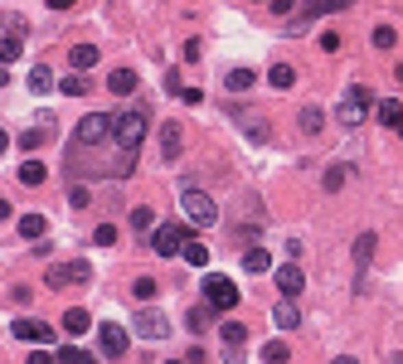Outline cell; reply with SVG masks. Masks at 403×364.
I'll return each instance as SVG.
<instances>
[{"label": "cell", "mask_w": 403, "mask_h": 364, "mask_svg": "<svg viewBox=\"0 0 403 364\" xmlns=\"http://www.w3.org/2000/svg\"><path fill=\"white\" fill-rule=\"evenodd\" d=\"M286 354H292V350H286V340H267V345H262V364H286Z\"/></svg>", "instance_id": "28"}, {"label": "cell", "mask_w": 403, "mask_h": 364, "mask_svg": "<svg viewBox=\"0 0 403 364\" xmlns=\"http://www.w3.org/2000/svg\"><path fill=\"white\" fill-rule=\"evenodd\" d=\"M29 364H59V359H53L49 350H29Z\"/></svg>", "instance_id": "41"}, {"label": "cell", "mask_w": 403, "mask_h": 364, "mask_svg": "<svg viewBox=\"0 0 403 364\" xmlns=\"http://www.w3.org/2000/svg\"><path fill=\"white\" fill-rule=\"evenodd\" d=\"M53 359H59V364H97V354H88V350H78V345H64Z\"/></svg>", "instance_id": "26"}, {"label": "cell", "mask_w": 403, "mask_h": 364, "mask_svg": "<svg viewBox=\"0 0 403 364\" xmlns=\"http://www.w3.org/2000/svg\"><path fill=\"white\" fill-rule=\"evenodd\" d=\"M88 199H93L88 185H73V190H69V204H73V209H88Z\"/></svg>", "instance_id": "37"}, {"label": "cell", "mask_w": 403, "mask_h": 364, "mask_svg": "<svg viewBox=\"0 0 403 364\" xmlns=\"http://www.w3.org/2000/svg\"><path fill=\"white\" fill-rule=\"evenodd\" d=\"M180 248H185V263H190V268H209V248H204L199 238H185Z\"/></svg>", "instance_id": "20"}, {"label": "cell", "mask_w": 403, "mask_h": 364, "mask_svg": "<svg viewBox=\"0 0 403 364\" xmlns=\"http://www.w3.org/2000/svg\"><path fill=\"white\" fill-rule=\"evenodd\" d=\"M330 364H360V359H355V354H340V359H330Z\"/></svg>", "instance_id": "44"}, {"label": "cell", "mask_w": 403, "mask_h": 364, "mask_svg": "<svg viewBox=\"0 0 403 364\" xmlns=\"http://www.w3.org/2000/svg\"><path fill=\"white\" fill-rule=\"evenodd\" d=\"M345 185V170H326V190H340Z\"/></svg>", "instance_id": "42"}, {"label": "cell", "mask_w": 403, "mask_h": 364, "mask_svg": "<svg viewBox=\"0 0 403 364\" xmlns=\"http://www.w3.org/2000/svg\"><path fill=\"white\" fill-rule=\"evenodd\" d=\"M88 326H93V316H88V311H83V306H73V311H69V316H64V330H69V340H73V335H83Z\"/></svg>", "instance_id": "22"}, {"label": "cell", "mask_w": 403, "mask_h": 364, "mask_svg": "<svg viewBox=\"0 0 403 364\" xmlns=\"http://www.w3.org/2000/svg\"><path fill=\"white\" fill-rule=\"evenodd\" d=\"M272 277H277V291H282V296H292V301H297V296H302V287H306V272H302L297 263H286V268H277Z\"/></svg>", "instance_id": "11"}, {"label": "cell", "mask_w": 403, "mask_h": 364, "mask_svg": "<svg viewBox=\"0 0 403 364\" xmlns=\"http://www.w3.org/2000/svg\"><path fill=\"white\" fill-rule=\"evenodd\" d=\"M44 175H49L44 161H25V166H20V185H44Z\"/></svg>", "instance_id": "30"}, {"label": "cell", "mask_w": 403, "mask_h": 364, "mask_svg": "<svg viewBox=\"0 0 403 364\" xmlns=\"http://www.w3.org/2000/svg\"><path fill=\"white\" fill-rule=\"evenodd\" d=\"M170 364H180V359H170Z\"/></svg>", "instance_id": "51"}, {"label": "cell", "mask_w": 403, "mask_h": 364, "mask_svg": "<svg viewBox=\"0 0 403 364\" xmlns=\"http://www.w3.org/2000/svg\"><path fill=\"white\" fill-rule=\"evenodd\" d=\"M132 330L146 335V340H165V335H170V321L160 316V311H136V316H132Z\"/></svg>", "instance_id": "9"}, {"label": "cell", "mask_w": 403, "mask_h": 364, "mask_svg": "<svg viewBox=\"0 0 403 364\" xmlns=\"http://www.w3.org/2000/svg\"><path fill=\"white\" fill-rule=\"evenodd\" d=\"M297 127H302L306 136H316V131L326 127V112H321V107H302V117H297Z\"/></svg>", "instance_id": "23"}, {"label": "cell", "mask_w": 403, "mask_h": 364, "mask_svg": "<svg viewBox=\"0 0 403 364\" xmlns=\"http://www.w3.org/2000/svg\"><path fill=\"white\" fill-rule=\"evenodd\" d=\"M107 88L127 97V92H136V73H132V68H117V73H112V78H107Z\"/></svg>", "instance_id": "25"}, {"label": "cell", "mask_w": 403, "mask_h": 364, "mask_svg": "<svg viewBox=\"0 0 403 364\" xmlns=\"http://www.w3.org/2000/svg\"><path fill=\"white\" fill-rule=\"evenodd\" d=\"M5 146H10V136H5V131H0V155H5Z\"/></svg>", "instance_id": "47"}, {"label": "cell", "mask_w": 403, "mask_h": 364, "mask_svg": "<svg viewBox=\"0 0 403 364\" xmlns=\"http://www.w3.org/2000/svg\"><path fill=\"white\" fill-rule=\"evenodd\" d=\"M335 117L345 122V127H360L365 117H369V92L360 88V83H350L340 92V107H335Z\"/></svg>", "instance_id": "3"}, {"label": "cell", "mask_w": 403, "mask_h": 364, "mask_svg": "<svg viewBox=\"0 0 403 364\" xmlns=\"http://www.w3.org/2000/svg\"><path fill=\"white\" fill-rule=\"evenodd\" d=\"M180 146H185L180 122H165V127H160V155H165V161H180Z\"/></svg>", "instance_id": "13"}, {"label": "cell", "mask_w": 403, "mask_h": 364, "mask_svg": "<svg viewBox=\"0 0 403 364\" xmlns=\"http://www.w3.org/2000/svg\"><path fill=\"white\" fill-rule=\"evenodd\" d=\"M393 131H398V136H403V122H398V127H393Z\"/></svg>", "instance_id": "49"}, {"label": "cell", "mask_w": 403, "mask_h": 364, "mask_svg": "<svg viewBox=\"0 0 403 364\" xmlns=\"http://www.w3.org/2000/svg\"><path fill=\"white\" fill-rule=\"evenodd\" d=\"M69 59H73V68H93V64H97V49H93V44H78Z\"/></svg>", "instance_id": "31"}, {"label": "cell", "mask_w": 403, "mask_h": 364, "mask_svg": "<svg viewBox=\"0 0 403 364\" xmlns=\"http://www.w3.org/2000/svg\"><path fill=\"white\" fill-rule=\"evenodd\" d=\"M190 326H195V330H209V326H214V306H209V301L190 311Z\"/></svg>", "instance_id": "32"}, {"label": "cell", "mask_w": 403, "mask_h": 364, "mask_svg": "<svg viewBox=\"0 0 403 364\" xmlns=\"http://www.w3.org/2000/svg\"><path fill=\"white\" fill-rule=\"evenodd\" d=\"M374 117H379V127H398L403 122V102H393V97H384L379 107H374Z\"/></svg>", "instance_id": "18"}, {"label": "cell", "mask_w": 403, "mask_h": 364, "mask_svg": "<svg viewBox=\"0 0 403 364\" xmlns=\"http://www.w3.org/2000/svg\"><path fill=\"white\" fill-rule=\"evenodd\" d=\"M272 5V15H292V0H267Z\"/></svg>", "instance_id": "43"}, {"label": "cell", "mask_w": 403, "mask_h": 364, "mask_svg": "<svg viewBox=\"0 0 403 364\" xmlns=\"http://www.w3.org/2000/svg\"><path fill=\"white\" fill-rule=\"evenodd\" d=\"M0 219H10V204H5V199H0Z\"/></svg>", "instance_id": "46"}, {"label": "cell", "mask_w": 403, "mask_h": 364, "mask_svg": "<svg viewBox=\"0 0 403 364\" xmlns=\"http://www.w3.org/2000/svg\"><path fill=\"white\" fill-rule=\"evenodd\" d=\"M180 209H185V219L199 224V229H209V224L219 219V204H214L204 190H180Z\"/></svg>", "instance_id": "2"}, {"label": "cell", "mask_w": 403, "mask_h": 364, "mask_svg": "<svg viewBox=\"0 0 403 364\" xmlns=\"http://www.w3.org/2000/svg\"><path fill=\"white\" fill-rule=\"evenodd\" d=\"M97 350H102L107 359H122V354H127V330L112 326V321H102V326H97Z\"/></svg>", "instance_id": "8"}, {"label": "cell", "mask_w": 403, "mask_h": 364, "mask_svg": "<svg viewBox=\"0 0 403 364\" xmlns=\"http://www.w3.org/2000/svg\"><path fill=\"white\" fill-rule=\"evenodd\" d=\"M267 83L286 92V88H292V83H297V68H292V64H272V73H267Z\"/></svg>", "instance_id": "24"}, {"label": "cell", "mask_w": 403, "mask_h": 364, "mask_svg": "<svg viewBox=\"0 0 403 364\" xmlns=\"http://www.w3.org/2000/svg\"><path fill=\"white\" fill-rule=\"evenodd\" d=\"M243 268H248V272H258V277H262V272H272L267 248H248V252H243Z\"/></svg>", "instance_id": "19"}, {"label": "cell", "mask_w": 403, "mask_h": 364, "mask_svg": "<svg viewBox=\"0 0 403 364\" xmlns=\"http://www.w3.org/2000/svg\"><path fill=\"white\" fill-rule=\"evenodd\" d=\"M258 5H262V0H258Z\"/></svg>", "instance_id": "52"}, {"label": "cell", "mask_w": 403, "mask_h": 364, "mask_svg": "<svg viewBox=\"0 0 403 364\" xmlns=\"http://www.w3.org/2000/svg\"><path fill=\"white\" fill-rule=\"evenodd\" d=\"M93 243H97V248H112V243H117V229H112V224H97V229H93Z\"/></svg>", "instance_id": "36"}, {"label": "cell", "mask_w": 403, "mask_h": 364, "mask_svg": "<svg viewBox=\"0 0 403 364\" xmlns=\"http://www.w3.org/2000/svg\"><path fill=\"white\" fill-rule=\"evenodd\" d=\"M204 301H209L214 311H234V306H239V287L228 282V277H219V272H209V277H204Z\"/></svg>", "instance_id": "4"}, {"label": "cell", "mask_w": 403, "mask_h": 364, "mask_svg": "<svg viewBox=\"0 0 403 364\" xmlns=\"http://www.w3.org/2000/svg\"><path fill=\"white\" fill-rule=\"evenodd\" d=\"M374 248H379V233H360V238H355V272H369Z\"/></svg>", "instance_id": "15"}, {"label": "cell", "mask_w": 403, "mask_h": 364, "mask_svg": "<svg viewBox=\"0 0 403 364\" xmlns=\"http://www.w3.org/2000/svg\"><path fill=\"white\" fill-rule=\"evenodd\" d=\"M132 291H136V301H151V296H156V282H151V277H136Z\"/></svg>", "instance_id": "39"}, {"label": "cell", "mask_w": 403, "mask_h": 364, "mask_svg": "<svg viewBox=\"0 0 403 364\" xmlns=\"http://www.w3.org/2000/svg\"><path fill=\"white\" fill-rule=\"evenodd\" d=\"M20 54H25V44H20V39H0V68H5V64H15Z\"/></svg>", "instance_id": "33"}, {"label": "cell", "mask_w": 403, "mask_h": 364, "mask_svg": "<svg viewBox=\"0 0 403 364\" xmlns=\"http://www.w3.org/2000/svg\"><path fill=\"white\" fill-rule=\"evenodd\" d=\"M49 141H53V127H49V122H39V127H29V131L20 136V151L29 155V151H44Z\"/></svg>", "instance_id": "16"}, {"label": "cell", "mask_w": 403, "mask_h": 364, "mask_svg": "<svg viewBox=\"0 0 403 364\" xmlns=\"http://www.w3.org/2000/svg\"><path fill=\"white\" fill-rule=\"evenodd\" d=\"M132 229L146 238V229H156V209H151V204H141V209H132Z\"/></svg>", "instance_id": "27"}, {"label": "cell", "mask_w": 403, "mask_h": 364, "mask_svg": "<svg viewBox=\"0 0 403 364\" xmlns=\"http://www.w3.org/2000/svg\"><path fill=\"white\" fill-rule=\"evenodd\" d=\"M253 83H258V73H253V68H234V73L223 78V88H228V92H248Z\"/></svg>", "instance_id": "21"}, {"label": "cell", "mask_w": 403, "mask_h": 364, "mask_svg": "<svg viewBox=\"0 0 403 364\" xmlns=\"http://www.w3.org/2000/svg\"><path fill=\"white\" fill-rule=\"evenodd\" d=\"M243 340H248L243 321H223V345H243Z\"/></svg>", "instance_id": "35"}, {"label": "cell", "mask_w": 403, "mask_h": 364, "mask_svg": "<svg viewBox=\"0 0 403 364\" xmlns=\"http://www.w3.org/2000/svg\"><path fill=\"white\" fill-rule=\"evenodd\" d=\"M49 5H53V10H69V5H73V0H49Z\"/></svg>", "instance_id": "45"}, {"label": "cell", "mask_w": 403, "mask_h": 364, "mask_svg": "<svg viewBox=\"0 0 403 364\" xmlns=\"http://www.w3.org/2000/svg\"><path fill=\"white\" fill-rule=\"evenodd\" d=\"M321 49H326V54H335V49H340V34H335V29H326V34H321Z\"/></svg>", "instance_id": "40"}, {"label": "cell", "mask_w": 403, "mask_h": 364, "mask_svg": "<svg viewBox=\"0 0 403 364\" xmlns=\"http://www.w3.org/2000/svg\"><path fill=\"white\" fill-rule=\"evenodd\" d=\"M146 107H127V112H112V141H117L127 155H136V146L146 141Z\"/></svg>", "instance_id": "1"}, {"label": "cell", "mask_w": 403, "mask_h": 364, "mask_svg": "<svg viewBox=\"0 0 403 364\" xmlns=\"http://www.w3.org/2000/svg\"><path fill=\"white\" fill-rule=\"evenodd\" d=\"M29 88H34V92H49V88H53V73H49L44 64H39V68H29Z\"/></svg>", "instance_id": "34"}, {"label": "cell", "mask_w": 403, "mask_h": 364, "mask_svg": "<svg viewBox=\"0 0 403 364\" xmlns=\"http://www.w3.org/2000/svg\"><path fill=\"white\" fill-rule=\"evenodd\" d=\"M10 335H15V340H34V345H49V340H53V330H49L44 321H25V316L10 326Z\"/></svg>", "instance_id": "12"}, {"label": "cell", "mask_w": 403, "mask_h": 364, "mask_svg": "<svg viewBox=\"0 0 403 364\" xmlns=\"http://www.w3.org/2000/svg\"><path fill=\"white\" fill-rule=\"evenodd\" d=\"M93 277V268L83 263V257H78V263H59V268H49V287H69V282H88Z\"/></svg>", "instance_id": "10"}, {"label": "cell", "mask_w": 403, "mask_h": 364, "mask_svg": "<svg viewBox=\"0 0 403 364\" xmlns=\"http://www.w3.org/2000/svg\"><path fill=\"white\" fill-rule=\"evenodd\" d=\"M369 44H374V49H393V44H398V29H393V25H374Z\"/></svg>", "instance_id": "29"}, {"label": "cell", "mask_w": 403, "mask_h": 364, "mask_svg": "<svg viewBox=\"0 0 403 364\" xmlns=\"http://www.w3.org/2000/svg\"><path fill=\"white\" fill-rule=\"evenodd\" d=\"M59 88H64V92H73V97H83V92H88V88H93V83H88V78H64V83H59Z\"/></svg>", "instance_id": "38"}, {"label": "cell", "mask_w": 403, "mask_h": 364, "mask_svg": "<svg viewBox=\"0 0 403 364\" xmlns=\"http://www.w3.org/2000/svg\"><path fill=\"white\" fill-rule=\"evenodd\" d=\"M107 136H112V117H107V112H88V117L78 122V131H73L78 146H97V141H107Z\"/></svg>", "instance_id": "6"}, {"label": "cell", "mask_w": 403, "mask_h": 364, "mask_svg": "<svg viewBox=\"0 0 403 364\" xmlns=\"http://www.w3.org/2000/svg\"><path fill=\"white\" fill-rule=\"evenodd\" d=\"M180 243H185V229H180V224H156L151 248H156L160 257H175V252H180Z\"/></svg>", "instance_id": "7"}, {"label": "cell", "mask_w": 403, "mask_h": 364, "mask_svg": "<svg viewBox=\"0 0 403 364\" xmlns=\"http://www.w3.org/2000/svg\"><path fill=\"white\" fill-rule=\"evenodd\" d=\"M5 83H10V73H5V68H0V88H5Z\"/></svg>", "instance_id": "48"}, {"label": "cell", "mask_w": 403, "mask_h": 364, "mask_svg": "<svg viewBox=\"0 0 403 364\" xmlns=\"http://www.w3.org/2000/svg\"><path fill=\"white\" fill-rule=\"evenodd\" d=\"M398 78H403V64H398Z\"/></svg>", "instance_id": "50"}, {"label": "cell", "mask_w": 403, "mask_h": 364, "mask_svg": "<svg viewBox=\"0 0 403 364\" xmlns=\"http://www.w3.org/2000/svg\"><path fill=\"white\" fill-rule=\"evenodd\" d=\"M272 321H277V330H297V326H302V311H297V301H292V296H282V301L272 306Z\"/></svg>", "instance_id": "14"}, {"label": "cell", "mask_w": 403, "mask_h": 364, "mask_svg": "<svg viewBox=\"0 0 403 364\" xmlns=\"http://www.w3.org/2000/svg\"><path fill=\"white\" fill-rule=\"evenodd\" d=\"M15 233H20V238H44V233H49V219H44V214H20V219H15Z\"/></svg>", "instance_id": "17"}, {"label": "cell", "mask_w": 403, "mask_h": 364, "mask_svg": "<svg viewBox=\"0 0 403 364\" xmlns=\"http://www.w3.org/2000/svg\"><path fill=\"white\" fill-rule=\"evenodd\" d=\"M355 5V0H306V5H302V15L292 20V34H302L311 20H321V15H340V10H350Z\"/></svg>", "instance_id": "5"}]
</instances>
